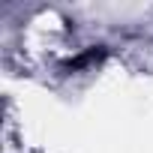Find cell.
<instances>
[{
  "mask_svg": "<svg viewBox=\"0 0 153 153\" xmlns=\"http://www.w3.org/2000/svg\"><path fill=\"white\" fill-rule=\"evenodd\" d=\"M102 57H105V51H102V48H99V51H96V48H90L87 54H81V57H75V60H72L69 66H72V69H78V66H87V63H96V60H102Z\"/></svg>",
  "mask_w": 153,
  "mask_h": 153,
  "instance_id": "cell-1",
  "label": "cell"
}]
</instances>
